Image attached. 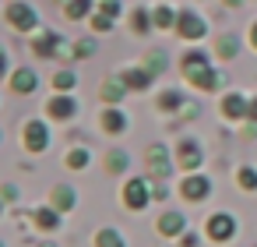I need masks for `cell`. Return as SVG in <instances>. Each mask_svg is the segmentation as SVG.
Listing matches in <instances>:
<instances>
[{
	"label": "cell",
	"instance_id": "cell-1",
	"mask_svg": "<svg viewBox=\"0 0 257 247\" xmlns=\"http://www.w3.org/2000/svg\"><path fill=\"white\" fill-rule=\"evenodd\" d=\"M183 74H187V81H194V85H201V89H218V74L208 67L204 53H197V50H190V53L183 57Z\"/></svg>",
	"mask_w": 257,
	"mask_h": 247
},
{
	"label": "cell",
	"instance_id": "cell-2",
	"mask_svg": "<svg viewBox=\"0 0 257 247\" xmlns=\"http://www.w3.org/2000/svg\"><path fill=\"white\" fill-rule=\"evenodd\" d=\"M208 236H211L215 243H225V240H232V236H236V219H232L229 212H218V215H211V219H208Z\"/></svg>",
	"mask_w": 257,
	"mask_h": 247
},
{
	"label": "cell",
	"instance_id": "cell-3",
	"mask_svg": "<svg viewBox=\"0 0 257 247\" xmlns=\"http://www.w3.org/2000/svg\"><path fill=\"white\" fill-rule=\"evenodd\" d=\"M148 198H152L148 180H127V187H123V205H127L131 212H141V208L148 205Z\"/></svg>",
	"mask_w": 257,
	"mask_h": 247
},
{
	"label": "cell",
	"instance_id": "cell-4",
	"mask_svg": "<svg viewBox=\"0 0 257 247\" xmlns=\"http://www.w3.org/2000/svg\"><path fill=\"white\" fill-rule=\"evenodd\" d=\"M22 141H25V148H29V152H43V148H46V141H50L46 124L29 120V124H25V131H22Z\"/></svg>",
	"mask_w": 257,
	"mask_h": 247
},
{
	"label": "cell",
	"instance_id": "cell-5",
	"mask_svg": "<svg viewBox=\"0 0 257 247\" xmlns=\"http://www.w3.org/2000/svg\"><path fill=\"white\" fill-rule=\"evenodd\" d=\"M8 22H11L18 32H29V29H36V11H32L29 4H11V8H8Z\"/></svg>",
	"mask_w": 257,
	"mask_h": 247
},
{
	"label": "cell",
	"instance_id": "cell-6",
	"mask_svg": "<svg viewBox=\"0 0 257 247\" xmlns=\"http://www.w3.org/2000/svg\"><path fill=\"white\" fill-rule=\"evenodd\" d=\"M180 191H183V198H187V201H204V198H208V191H211V184H208V177H194V173H190V177L183 180V187H180Z\"/></svg>",
	"mask_w": 257,
	"mask_h": 247
},
{
	"label": "cell",
	"instance_id": "cell-7",
	"mask_svg": "<svg viewBox=\"0 0 257 247\" xmlns=\"http://www.w3.org/2000/svg\"><path fill=\"white\" fill-rule=\"evenodd\" d=\"M46 110H50V117H53V120H67V117H74V113H78V103H74L71 96H53Z\"/></svg>",
	"mask_w": 257,
	"mask_h": 247
},
{
	"label": "cell",
	"instance_id": "cell-8",
	"mask_svg": "<svg viewBox=\"0 0 257 247\" xmlns=\"http://www.w3.org/2000/svg\"><path fill=\"white\" fill-rule=\"evenodd\" d=\"M145 159H148V170H152L155 177H166V173H169V155H166L162 145H152V148L145 152Z\"/></svg>",
	"mask_w": 257,
	"mask_h": 247
},
{
	"label": "cell",
	"instance_id": "cell-9",
	"mask_svg": "<svg viewBox=\"0 0 257 247\" xmlns=\"http://www.w3.org/2000/svg\"><path fill=\"white\" fill-rule=\"evenodd\" d=\"M180 36H183V39H201V36H204V22H201L194 11H187V15L180 18Z\"/></svg>",
	"mask_w": 257,
	"mask_h": 247
},
{
	"label": "cell",
	"instance_id": "cell-10",
	"mask_svg": "<svg viewBox=\"0 0 257 247\" xmlns=\"http://www.w3.org/2000/svg\"><path fill=\"white\" fill-rule=\"evenodd\" d=\"M159 233H162V236H176V233H183V215H180V212H166V215H159Z\"/></svg>",
	"mask_w": 257,
	"mask_h": 247
},
{
	"label": "cell",
	"instance_id": "cell-11",
	"mask_svg": "<svg viewBox=\"0 0 257 247\" xmlns=\"http://www.w3.org/2000/svg\"><path fill=\"white\" fill-rule=\"evenodd\" d=\"M246 110H250V103H246L243 96H225V99H222V113H225L229 120H236V117H243Z\"/></svg>",
	"mask_w": 257,
	"mask_h": 247
},
{
	"label": "cell",
	"instance_id": "cell-12",
	"mask_svg": "<svg viewBox=\"0 0 257 247\" xmlns=\"http://www.w3.org/2000/svg\"><path fill=\"white\" fill-rule=\"evenodd\" d=\"M201 159H204V155H201V148H197L194 141H183V145H180V166H183V170L201 166Z\"/></svg>",
	"mask_w": 257,
	"mask_h": 247
},
{
	"label": "cell",
	"instance_id": "cell-13",
	"mask_svg": "<svg viewBox=\"0 0 257 247\" xmlns=\"http://www.w3.org/2000/svg\"><path fill=\"white\" fill-rule=\"evenodd\" d=\"M32 46H36V53H39V57H50V53H57V50H60V36H57V32H43Z\"/></svg>",
	"mask_w": 257,
	"mask_h": 247
},
{
	"label": "cell",
	"instance_id": "cell-14",
	"mask_svg": "<svg viewBox=\"0 0 257 247\" xmlns=\"http://www.w3.org/2000/svg\"><path fill=\"white\" fill-rule=\"evenodd\" d=\"M53 208H57V212H71V208H74V191H71L67 184L53 187Z\"/></svg>",
	"mask_w": 257,
	"mask_h": 247
},
{
	"label": "cell",
	"instance_id": "cell-15",
	"mask_svg": "<svg viewBox=\"0 0 257 247\" xmlns=\"http://www.w3.org/2000/svg\"><path fill=\"white\" fill-rule=\"evenodd\" d=\"M11 89H15L18 96H25V92H32V89H36V74H32L29 67H22V71H18V74L11 78Z\"/></svg>",
	"mask_w": 257,
	"mask_h": 247
},
{
	"label": "cell",
	"instance_id": "cell-16",
	"mask_svg": "<svg viewBox=\"0 0 257 247\" xmlns=\"http://www.w3.org/2000/svg\"><path fill=\"white\" fill-rule=\"evenodd\" d=\"M36 226L46 229V233H53V229L60 226V212H53V208H36Z\"/></svg>",
	"mask_w": 257,
	"mask_h": 247
},
{
	"label": "cell",
	"instance_id": "cell-17",
	"mask_svg": "<svg viewBox=\"0 0 257 247\" xmlns=\"http://www.w3.org/2000/svg\"><path fill=\"white\" fill-rule=\"evenodd\" d=\"M102 127H106L109 134H120V131L127 127V117H123L120 110H106V113H102Z\"/></svg>",
	"mask_w": 257,
	"mask_h": 247
},
{
	"label": "cell",
	"instance_id": "cell-18",
	"mask_svg": "<svg viewBox=\"0 0 257 247\" xmlns=\"http://www.w3.org/2000/svg\"><path fill=\"white\" fill-rule=\"evenodd\" d=\"M152 81V71H141V67H131L127 74H123V85L127 89H145Z\"/></svg>",
	"mask_w": 257,
	"mask_h": 247
},
{
	"label": "cell",
	"instance_id": "cell-19",
	"mask_svg": "<svg viewBox=\"0 0 257 247\" xmlns=\"http://www.w3.org/2000/svg\"><path fill=\"white\" fill-rule=\"evenodd\" d=\"M88 8H92V0H67V8H64V15H67L71 22H78L81 15H88Z\"/></svg>",
	"mask_w": 257,
	"mask_h": 247
},
{
	"label": "cell",
	"instance_id": "cell-20",
	"mask_svg": "<svg viewBox=\"0 0 257 247\" xmlns=\"http://www.w3.org/2000/svg\"><path fill=\"white\" fill-rule=\"evenodd\" d=\"M95 247H123V236H120L116 229H99Z\"/></svg>",
	"mask_w": 257,
	"mask_h": 247
},
{
	"label": "cell",
	"instance_id": "cell-21",
	"mask_svg": "<svg viewBox=\"0 0 257 247\" xmlns=\"http://www.w3.org/2000/svg\"><path fill=\"white\" fill-rule=\"evenodd\" d=\"M106 170L109 173H123L127 170V152H109L106 155Z\"/></svg>",
	"mask_w": 257,
	"mask_h": 247
},
{
	"label": "cell",
	"instance_id": "cell-22",
	"mask_svg": "<svg viewBox=\"0 0 257 247\" xmlns=\"http://www.w3.org/2000/svg\"><path fill=\"white\" fill-rule=\"evenodd\" d=\"M102 99H106V103H120V99H123V85H120V81H106V85H102Z\"/></svg>",
	"mask_w": 257,
	"mask_h": 247
},
{
	"label": "cell",
	"instance_id": "cell-23",
	"mask_svg": "<svg viewBox=\"0 0 257 247\" xmlns=\"http://www.w3.org/2000/svg\"><path fill=\"white\" fill-rule=\"evenodd\" d=\"M239 187H243V191H257V170L243 166V170H239Z\"/></svg>",
	"mask_w": 257,
	"mask_h": 247
},
{
	"label": "cell",
	"instance_id": "cell-24",
	"mask_svg": "<svg viewBox=\"0 0 257 247\" xmlns=\"http://www.w3.org/2000/svg\"><path fill=\"white\" fill-rule=\"evenodd\" d=\"M218 57H236V50H239V43L232 39V36H225V39H218Z\"/></svg>",
	"mask_w": 257,
	"mask_h": 247
},
{
	"label": "cell",
	"instance_id": "cell-25",
	"mask_svg": "<svg viewBox=\"0 0 257 247\" xmlns=\"http://www.w3.org/2000/svg\"><path fill=\"white\" fill-rule=\"evenodd\" d=\"M67 166H71V170H85V166H88V152H85V148H74V152L67 155Z\"/></svg>",
	"mask_w": 257,
	"mask_h": 247
},
{
	"label": "cell",
	"instance_id": "cell-26",
	"mask_svg": "<svg viewBox=\"0 0 257 247\" xmlns=\"http://www.w3.org/2000/svg\"><path fill=\"white\" fill-rule=\"evenodd\" d=\"M145 64H148V71H166V53L162 50H152Z\"/></svg>",
	"mask_w": 257,
	"mask_h": 247
},
{
	"label": "cell",
	"instance_id": "cell-27",
	"mask_svg": "<svg viewBox=\"0 0 257 247\" xmlns=\"http://www.w3.org/2000/svg\"><path fill=\"white\" fill-rule=\"evenodd\" d=\"M159 106H162V110H176V106H183V96H180V92H162Z\"/></svg>",
	"mask_w": 257,
	"mask_h": 247
},
{
	"label": "cell",
	"instance_id": "cell-28",
	"mask_svg": "<svg viewBox=\"0 0 257 247\" xmlns=\"http://www.w3.org/2000/svg\"><path fill=\"white\" fill-rule=\"evenodd\" d=\"M176 22V15H173V8H159L155 11V25H162V29H169Z\"/></svg>",
	"mask_w": 257,
	"mask_h": 247
},
{
	"label": "cell",
	"instance_id": "cell-29",
	"mask_svg": "<svg viewBox=\"0 0 257 247\" xmlns=\"http://www.w3.org/2000/svg\"><path fill=\"white\" fill-rule=\"evenodd\" d=\"M131 29H134V32H148V15H145V11H134Z\"/></svg>",
	"mask_w": 257,
	"mask_h": 247
},
{
	"label": "cell",
	"instance_id": "cell-30",
	"mask_svg": "<svg viewBox=\"0 0 257 247\" xmlns=\"http://www.w3.org/2000/svg\"><path fill=\"white\" fill-rule=\"evenodd\" d=\"M53 85H57V89H71V85H74V71H60V74L53 78Z\"/></svg>",
	"mask_w": 257,
	"mask_h": 247
},
{
	"label": "cell",
	"instance_id": "cell-31",
	"mask_svg": "<svg viewBox=\"0 0 257 247\" xmlns=\"http://www.w3.org/2000/svg\"><path fill=\"white\" fill-rule=\"evenodd\" d=\"M92 25H95V32H106V29L113 25V15H95V18H92Z\"/></svg>",
	"mask_w": 257,
	"mask_h": 247
},
{
	"label": "cell",
	"instance_id": "cell-32",
	"mask_svg": "<svg viewBox=\"0 0 257 247\" xmlns=\"http://www.w3.org/2000/svg\"><path fill=\"white\" fill-rule=\"evenodd\" d=\"M152 198H155V201H166V198H169V187H166V184H155V187H152Z\"/></svg>",
	"mask_w": 257,
	"mask_h": 247
},
{
	"label": "cell",
	"instance_id": "cell-33",
	"mask_svg": "<svg viewBox=\"0 0 257 247\" xmlns=\"http://www.w3.org/2000/svg\"><path fill=\"white\" fill-rule=\"evenodd\" d=\"M116 11H120L116 0H102V15H113V18H116Z\"/></svg>",
	"mask_w": 257,
	"mask_h": 247
},
{
	"label": "cell",
	"instance_id": "cell-34",
	"mask_svg": "<svg viewBox=\"0 0 257 247\" xmlns=\"http://www.w3.org/2000/svg\"><path fill=\"white\" fill-rule=\"evenodd\" d=\"M74 53H78V57H88V53H92V43H78Z\"/></svg>",
	"mask_w": 257,
	"mask_h": 247
},
{
	"label": "cell",
	"instance_id": "cell-35",
	"mask_svg": "<svg viewBox=\"0 0 257 247\" xmlns=\"http://www.w3.org/2000/svg\"><path fill=\"white\" fill-rule=\"evenodd\" d=\"M183 247H197V233H187L183 236Z\"/></svg>",
	"mask_w": 257,
	"mask_h": 247
},
{
	"label": "cell",
	"instance_id": "cell-36",
	"mask_svg": "<svg viewBox=\"0 0 257 247\" xmlns=\"http://www.w3.org/2000/svg\"><path fill=\"white\" fill-rule=\"evenodd\" d=\"M246 117H250V120H253V124H257V99H253V103H250V110H246Z\"/></svg>",
	"mask_w": 257,
	"mask_h": 247
},
{
	"label": "cell",
	"instance_id": "cell-37",
	"mask_svg": "<svg viewBox=\"0 0 257 247\" xmlns=\"http://www.w3.org/2000/svg\"><path fill=\"white\" fill-rule=\"evenodd\" d=\"M4 67H8V60H4V50H0V74H4Z\"/></svg>",
	"mask_w": 257,
	"mask_h": 247
},
{
	"label": "cell",
	"instance_id": "cell-38",
	"mask_svg": "<svg viewBox=\"0 0 257 247\" xmlns=\"http://www.w3.org/2000/svg\"><path fill=\"white\" fill-rule=\"evenodd\" d=\"M250 39H253V46H257V25H253V36H250Z\"/></svg>",
	"mask_w": 257,
	"mask_h": 247
},
{
	"label": "cell",
	"instance_id": "cell-39",
	"mask_svg": "<svg viewBox=\"0 0 257 247\" xmlns=\"http://www.w3.org/2000/svg\"><path fill=\"white\" fill-rule=\"evenodd\" d=\"M39 247H53V243H39Z\"/></svg>",
	"mask_w": 257,
	"mask_h": 247
},
{
	"label": "cell",
	"instance_id": "cell-40",
	"mask_svg": "<svg viewBox=\"0 0 257 247\" xmlns=\"http://www.w3.org/2000/svg\"><path fill=\"white\" fill-rule=\"evenodd\" d=\"M0 247H4V243H0Z\"/></svg>",
	"mask_w": 257,
	"mask_h": 247
},
{
	"label": "cell",
	"instance_id": "cell-41",
	"mask_svg": "<svg viewBox=\"0 0 257 247\" xmlns=\"http://www.w3.org/2000/svg\"><path fill=\"white\" fill-rule=\"evenodd\" d=\"M0 208H4V205H0Z\"/></svg>",
	"mask_w": 257,
	"mask_h": 247
}]
</instances>
